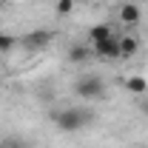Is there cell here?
<instances>
[{"instance_id": "cell-8", "label": "cell", "mask_w": 148, "mask_h": 148, "mask_svg": "<svg viewBox=\"0 0 148 148\" xmlns=\"http://www.w3.org/2000/svg\"><path fill=\"white\" fill-rule=\"evenodd\" d=\"M91 49H88V46H83V43H74L71 49H69V60H71V63H86V60H91Z\"/></svg>"}, {"instance_id": "cell-6", "label": "cell", "mask_w": 148, "mask_h": 148, "mask_svg": "<svg viewBox=\"0 0 148 148\" xmlns=\"http://www.w3.org/2000/svg\"><path fill=\"white\" fill-rule=\"evenodd\" d=\"M125 91L134 94V97H143V94H148V80L143 77V74H131V77H125Z\"/></svg>"}, {"instance_id": "cell-7", "label": "cell", "mask_w": 148, "mask_h": 148, "mask_svg": "<svg viewBox=\"0 0 148 148\" xmlns=\"http://www.w3.org/2000/svg\"><path fill=\"white\" fill-rule=\"evenodd\" d=\"M140 51V40L134 34H120V60H131Z\"/></svg>"}, {"instance_id": "cell-5", "label": "cell", "mask_w": 148, "mask_h": 148, "mask_svg": "<svg viewBox=\"0 0 148 148\" xmlns=\"http://www.w3.org/2000/svg\"><path fill=\"white\" fill-rule=\"evenodd\" d=\"M117 20L123 23V26H137L140 20H143V9L137 6V3H120V9H117Z\"/></svg>"}, {"instance_id": "cell-15", "label": "cell", "mask_w": 148, "mask_h": 148, "mask_svg": "<svg viewBox=\"0 0 148 148\" xmlns=\"http://www.w3.org/2000/svg\"><path fill=\"white\" fill-rule=\"evenodd\" d=\"M0 3H6V0H0Z\"/></svg>"}, {"instance_id": "cell-2", "label": "cell", "mask_w": 148, "mask_h": 148, "mask_svg": "<svg viewBox=\"0 0 148 148\" xmlns=\"http://www.w3.org/2000/svg\"><path fill=\"white\" fill-rule=\"evenodd\" d=\"M74 91L77 97H86V100H106V80L100 74H83L74 83Z\"/></svg>"}, {"instance_id": "cell-9", "label": "cell", "mask_w": 148, "mask_h": 148, "mask_svg": "<svg viewBox=\"0 0 148 148\" xmlns=\"http://www.w3.org/2000/svg\"><path fill=\"white\" fill-rule=\"evenodd\" d=\"M111 34H114V29H111L108 23H97L91 32H88V40H91V43H100V40H106V37H111Z\"/></svg>"}, {"instance_id": "cell-11", "label": "cell", "mask_w": 148, "mask_h": 148, "mask_svg": "<svg viewBox=\"0 0 148 148\" xmlns=\"http://www.w3.org/2000/svg\"><path fill=\"white\" fill-rule=\"evenodd\" d=\"M14 46H17V40H14L12 34H0V54H6V51H12Z\"/></svg>"}, {"instance_id": "cell-10", "label": "cell", "mask_w": 148, "mask_h": 148, "mask_svg": "<svg viewBox=\"0 0 148 148\" xmlns=\"http://www.w3.org/2000/svg\"><path fill=\"white\" fill-rule=\"evenodd\" d=\"M74 3H77V0H57V14H60V17H69L74 12Z\"/></svg>"}, {"instance_id": "cell-14", "label": "cell", "mask_w": 148, "mask_h": 148, "mask_svg": "<svg viewBox=\"0 0 148 148\" xmlns=\"http://www.w3.org/2000/svg\"><path fill=\"white\" fill-rule=\"evenodd\" d=\"M0 148H9V143H0Z\"/></svg>"}, {"instance_id": "cell-3", "label": "cell", "mask_w": 148, "mask_h": 148, "mask_svg": "<svg viewBox=\"0 0 148 148\" xmlns=\"http://www.w3.org/2000/svg\"><path fill=\"white\" fill-rule=\"evenodd\" d=\"M91 51L100 60H120V37L111 34L106 40H100V43H91Z\"/></svg>"}, {"instance_id": "cell-12", "label": "cell", "mask_w": 148, "mask_h": 148, "mask_svg": "<svg viewBox=\"0 0 148 148\" xmlns=\"http://www.w3.org/2000/svg\"><path fill=\"white\" fill-rule=\"evenodd\" d=\"M137 106H140V111L148 117V94H143V97H137Z\"/></svg>"}, {"instance_id": "cell-4", "label": "cell", "mask_w": 148, "mask_h": 148, "mask_svg": "<svg viewBox=\"0 0 148 148\" xmlns=\"http://www.w3.org/2000/svg\"><path fill=\"white\" fill-rule=\"evenodd\" d=\"M49 43H51V32H49V29H34V32H29V34L23 37L26 51H40V49L49 46Z\"/></svg>"}, {"instance_id": "cell-13", "label": "cell", "mask_w": 148, "mask_h": 148, "mask_svg": "<svg viewBox=\"0 0 148 148\" xmlns=\"http://www.w3.org/2000/svg\"><path fill=\"white\" fill-rule=\"evenodd\" d=\"M9 148H26L23 143H17V140H9Z\"/></svg>"}, {"instance_id": "cell-1", "label": "cell", "mask_w": 148, "mask_h": 148, "mask_svg": "<svg viewBox=\"0 0 148 148\" xmlns=\"http://www.w3.org/2000/svg\"><path fill=\"white\" fill-rule=\"evenodd\" d=\"M51 120H54V125L60 131H69V134H74V131H80L88 120H91V114L88 111H83V108H63V111H54L51 114Z\"/></svg>"}]
</instances>
